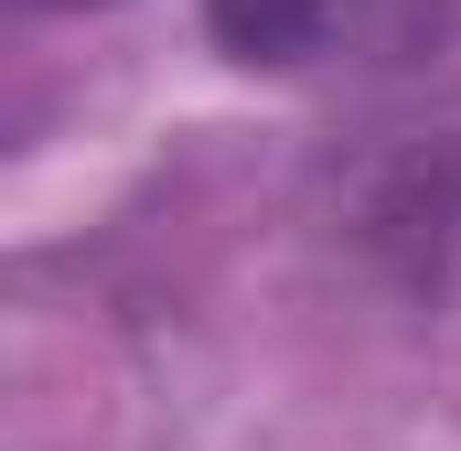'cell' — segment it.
I'll return each mask as SVG.
<instances>
[{
	"instance_id": "1",
	"label": "cell",
	"mask_w": 461,
	"mask_h": 451,
	"mask_svg": "<svg viewBox=\"0 0 461 451\" xmlns=\"http://www.w3.org/2000/svg\"><path fill=\"white\" fill-rule=\"evenodd\" d=\"M236 65H397L429 54L451 0H204Z\"/></svg>"
},
{
	"instance_id": "2",
	"label": "cell",
	"mask_w": 461,
	"mask_h": 451,
	"mask_svg": "<svg viewBox=\"0 0 461 451\" xmlns=\"http://www.w3.org/2000/svg\"><path fill=\"white\" fill-rule=\"evenodd\" d=\"M32 11H86V0H32Z\"/></svg>"
}]
</instances>
